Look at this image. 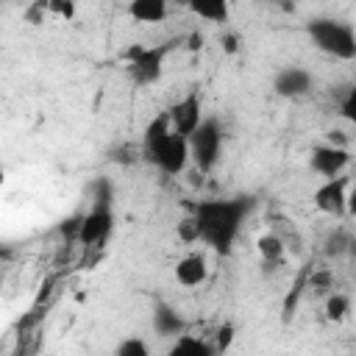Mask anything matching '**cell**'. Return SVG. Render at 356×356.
<instances>
[{
	"mask_svg": "<svg viewBox=\"0 0 356 356\" xmlns=\"http://www.w3.org/2000/svg\"><path fill=\"white\" fill-rule=\"evenodd\" d=\"M253 209V197H228V200H203L195 206V220L200 228V242L217 253H231V245L242 228V220Z\"/></svg>",
	"mask_w": 356,
	"mask_h": 356,
	"instance_id": "cell-1",
	"label": "cell"
},
{
	"mask_svg": "<svg viewBox=\"0 0 356 356\" xmlns=\"http://www.w3.org/2000/svg\"><path fill=\"white\" fill-rule=\"evenodd\" d=\"M312 42L334 56V58H342V61H350L356 58V31L348 25V22H339V19H328V17H320V19H312L306 25Z\"/></svg>",
	"mask_w": 356,
	"mask_h": 356,
	"instance_id": "cell-2",
	"label": "cell"
},
{
	"mask_svg": "<svg viewBox=\"0 0 356 356\" xmlns=\"http://www.w3.org/2000/svg\"><path fill=\"white\" fill-rule=\"evenodd\" d=\"M220 147H222V128L217 117H206L200 122V128L189 136V153L192 161L197 164L200 172H209L217 159H220Z\"/></svg>",
	"mask_w": 356,
	"mask_h": 356,
	"instance_id": "cell-3",
	"label": "cell"
},
{
	"mask_svg": "<svg viewBox=\"0 0 356 356\" xmlns=\"http://www.w3.org/2000/svg\"><path fill=\"white\" fill-rule=\"evenodd\" d=\"M189 159H192V153H189V139H184V136H178V134H170V136L159 145V150L150 156V161L159 164L167 175L184 172L186 164H189Z\"/></svg>",
	"mask_w": 356,
	"mask_h": 356,
	"instance_id": "cell-4",
	"label": "cell"
},
{
	"mask_svg": "<svg viewBox=\"0 0 356 356\" xmlns=\"http://www.w3.org/2000/svg\"><path fill=\"white\" fill-rule=\"evenodd\" d=\"M167 114H170L172 134L189 139V136L200 128V122H203V117H200V95H197V92H189V95L181 97Z\"/></svg>",
	"mask_w": 356,
	"mask_h": 356,
	"instance_id": "cell-5",
	"label": "cell"
},
{
	"mask_svg": "<svg viewBox=\"0 0 356 356\" xmlns=\"http://www.w3.org/2000/svg\"><path fill=\"white\" fill-rule=\"evenodd\" d=\"M314 206L331 217H339L348 211V181L339 175V178H328L325 184H320L314 189Z\"/></svg>",
	"mask_w": 356,
	"mask_h": 356,
	"instance_id": "cell-6",
	"label": "cell"
},
{
	"mask_svg": "<svg viewBox=\"0 0 356 356\" xmlns=\"http://www.w3.org/2000/svg\"><path fill=\"white\" fill-rule=\"evenodd\" d=\"M348 161H350L348 150H345V147H337V145H317V147L312 150V159H309L312 170H314L317 175H323L325 181H328V178H339L342 170L348 167Z\"/></svg>",
	"mask_w": 356,
	"mask_h": 356,
	"instance_id": "cell-7",
	"label": "cell"
},
{
	"mask_svg": "<svg viewBox=\"0 0 356 356\" xmlns=\"http://www.w3.org/2000/svg\"><path fill=\"white\" fill-rule=\"evenodd\" d=\"M111 225H114V211H111V206H92V211L83 214L78 242H81V245H97V242H103V239L111 234Z\"/></svg>",
	"mask_w": 356,
	"mask_h": 356,
	"instance_id": "cell-8",
	"label": "cell"
},
{
	"mask_svg": "<svg viewBox=\"0 0 356 356\" xmlns=\"http://www.w3.org/2000/svg\"><path fill=\"white\" fill-rule=\"evenodd\" d=\"M167 50H170V44H159V47H147L134 64H128V70H131V78L136 81V83H153V81H159V75H161V64H164V56H167Z\"/></svg>",
	"mask_w": 356,
	"mask_h": 356,
	"instance_id": "cell-9",
	"label": "cell"
},
{
	"mask_svg": "<svg viewBox=\"0 0 356 356\" xmlns=\"http://www.w3.org/2000/svg\"><path fill=\"white\" fill-rule=\"evenodd\" d=\"M312 75L303 70V67H284L275 81H273V89L281 95V97H300L312 89Z\"/></svg>",
	"mask_w": 356,
	"mask_h": 356,
	"instance_id": "cell-10",
	"label": "cell"
},
{
	"mask_svg": "<svg viewBox=\"0 0 356 356\" xmlns=\"http://www.w3.org/2000/svg\"><path fill=\"white\" fill-rule=\"evenodd\" d=\"M206 275H209V267H206L203 253H189L175 264V281L181 286H200Z\"/></svg>",
	"mask_w": 356,
	"mask_h": 356,
	"instance_id": "cell-11",
	"label": "cell"
},
{
	"mask_svg": "<svg viewBox=\"0 0 356 356\" xmlns=\"http://www.w3.org/2000/svg\"><path fill=\"white\" fill-rule=\"evenodd\" d=\"M153 328L161 337H181L184 334V320L170 303H156L153 309Z\"/></svg>",
	"mask_w": 356,
	"mask_h": 356,
	"instance_id": "cell-12",
	"label": "cell"
},
{
	"mask_svg": "<svg viewBox=\"0 0 356 356\" xmlns=\"http://www.w3.org/2000/svg\"><path fill=\"white\" fill-rule=\"evenodd\" d=\"M172 134V125H170V114L164 111V114H159V117H153L150 122H147V128H145V139H142V150H145V156L150 159L156 150H159V145L167 139Z\"/></svg>",
	"mask_w": 356,
	"mask_h": 356,
	"instance_id": "cell-13",
	"label": "cell"
},
{
	"mask_svg": "<svg viewBox=\"0 0 356 356\" xmlns=\"http://www.w3.org/2000/svg\"><path fill=\"white\" fill-rule=\"evenodd\" d=\"M128 14L139 22H161L167 17V3L164 0H134L128 6Z\"/></svg>",
	"mask_w": 356,
	"mask_h": 356,
	"instance_id": "cell-14",
	"label": "cell"
},
{
	"mask_svg": "<svg viewBox=\"0 0 356 356\" xmlns=\"http://www.w3.org/2000/svg\"><path fill=\"white\" fill-rule=\"evenodd\" d=\"M167 356H214V348L197 337H189V334H181L175 339V345L167 350Z\"/></svg>",
	"mask_w": 356,
	"mask_h": 356,
	"instance_id": "cell-15",
	"label": "cell"
},
{
	"mask_svg": "<svg viewBox=\"0 0 356 356\" xmlns=\"http://www.w3.org/2000/svg\"><path fill=\"white\" fill-rule=\"evenodd\" d=\"M189 11L209 19V22H225L231 14L225 0H195V3H189Z\"/></svg>",
	"mask_w": 356,
	"mask_h": 356,
	"instance_id": "cell-16",
	"label": "cell"
},
{
	"mask_svg": "<svg viewBox=\"0 0 356 356\" xmlns=\"http://www.w3.org/2000/svg\"><path fill=\"white\" fill-rule=\"evenodd\" d=\"M256 250L264 259V264H278L284 259V239L275 234H261L256 239Z\"/></svg>",
	"mask_w": 356,
	"mask_h": 356,
	"instance_id": "cell-17",
	"label": "cell"
},
{
	"mask_svg": "<svg viewBox=\"0 0 356 356\" xmlns=\"http://www.w3.org/2000/svg\"><path fill=\"white\" fill-rule=\"evenodd\" d=\"M348 312H350V300H348V295H342V292L328 295V300H325V317H328L331 323L345 320Z\"/></svg>",
	"mask_w": 356,
	"mask_h": 356,
	"instance_id": "cell-18",
	"label": "cell"
},
{
	"mask_svg": "<svg viewBox=\"0 0 356 356\" xmlns=\"http://www.w3.org/2000/svg\"><path fill=\"white\" fill-rule=\"evenodd\" d=\"M114 356H150V348H147V342L142 337H128V339H122L117 345Z\"/></svg>",
	"mask_w": 356,
	"mask_h": 356,
	"instance_id": "cell-19",
	"label": "cell"
},
{
	"mask_svg": "<svg viewBox=\"0 0 356 356\" xmlns=\"http://www.w3.org/2000/svg\"><path fill=\"white\" fill-rule=\"evenodd\" d=\"M231 342H234V325H231V323H222V325L217 328V334H214V350L222 356V353L231 348Z\"/></svg>",
	"mask_w": 356,
	"mask_h": 356,
	"instance_id": "cell-20",
	"label": "cell"
},
{
	"mask_svg": "<svg viewBox=\"0 0 356 356\" xmlns=\"http://www.w3.org/2000/svg\"><path fill=\"white\" fill-rule=\"evenodd\" d=\"M178 236H181L184 242H197V239H200V228H197V220H195V217H186V220H181V222H178Z\"/></svg>",
	"mask_w": 356,
	"mask_h": 356,
	"instance_id": "cell-21",
	"label": "cell"
},
{
	"mask_svg": "<svg viewBox=\"0 0 356 356\" xmlns=\"http://www.w3.org/2000/svg\"><path fill=\"white\" fill-rule=\"evenodd\" d=\"M47 11L50 14H58L61 19H72V14H75V3H64V0H50L47 3Z\"/></svg>",
	"mask_w": 356,
	"mask_h": 356,
	"instance_id": "cell-22",
	"label": "cell"
},
{
	"mask_svg": "<svg viewBox=\"0 0 356 356\" xmlns=\"http://www.w3.org/2000/svg\"><path fill=\"white\" fill-rule=\"evenodd\" d=\"M81 222H83V217L81 214H75V217H70V220H64L61 222V236H67V239H78L81 236Z\"/></svg>",
	"mask_w": 356,
	"mask_h": 356,
	"instance_id": "cell-23",
	"label": "cell"
},
{
	"mask_svg": "<svg viewBox=\"0 0 356 356\" xmlns=\"http://www.w3.org/2000/svg\"><path fill=\"white\" fill-rule=\"evenodd\" d=\"M342 117L356 125V83L348 89V95H345V100H342Z\"/></svg>",
	"mask_w": 356,
	"mask_h": 356,
	"instance_id": "cell-24",
	"label": "cell"
},
{
	"mask_svg": "<svg viewBox=\"0 0 356 356\" xmlns=\"http://www.w3.org/2000/svg\"><path fill=\"white\" fill-rule=\"evenodd\" d=\"M309 286H312V289H317V292H325V289L331 286V273H325V270H320V273H312V278H309Z\"/></svg>",
	"mask_w": 356,
	"mask_h": 356,
	"instance_id": "cell-25",
	"label": "cell"
},
{
	"mask_svg": "<svg viewBox=\"0 0 356 356\" xmlns=\"http://www.w3.org/2000/svg\"><path fill=\"white\" fill-rule=\"evenodd\" d=\"M345 245H350V239H348L345 234H337V236H331V239H328V248H325V253H334V256H339V253H345V250H348Z\"/></svg>",
	"mask_w": 356,
	"mask_h": 356,
	"instance_id": "cell-26",
	"label": "cell"
},
{
	"mask_svg": "<svg viewBox=\"0 0 356 356\" xmlns=\"http://www.w3.org/2000/svg\"><path fill=\"white\" fill-rule=\"evenodd\" d=\"M222 50H225V53H231V56H234V53H236V50H239V39H236V36H234V33H225V36H222Z\"/></svg>",
	"mask_w": 356,
	"mask_h": 356,
	"instance_id": "cell-27",
	"label": "cell"
},
{
	"mask_svg": "<svg viewBox=\"0 0 356 356\" xmlns=\"http://www.w3.org/2000/svg\"><path fill=\"white\" fill-rule=\"evenodd\" d=\"M145 50H147L145 44H131V47L125 50V61H128V64H134V61H136V58H139Z\"/></svg>",
	"mask_w": 356,
	"mask_h": 356,
	"instance_id": "cell-28",
	"label": "cell"
},
{
	"mask_svg": "<svg viewBox=\"0 0 356 356\" xmlns=\"http://www.w3.org/2000/svg\"><path fill=\"white\" fill-rule=\"evenodd\" d=\"M200 44H203V36H200V33H192L186 47H189V50H200Z\"/></svg>",
	"mask_w": 356,
	"mask_h": 356,
	"instance_id": "cell-29",
	"label": "cell"
},
{
	"mask_svg": "<svg viewBox=\"0 0 356 356\" xmlns=\"http://www.w3.org/2000/svg\"><path fill=\"white\" fill-rule=\"evenodd\" d=\"M348 214H353L356 217V186L350 189V195H348Z\"/></svg>",
	"mask_w": 356,
	"mask_h": 356,
	"instance_id": "cell-30",
	"label": "cell"
}]
</instances>
